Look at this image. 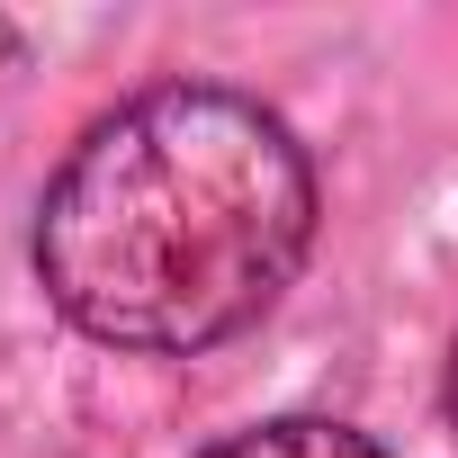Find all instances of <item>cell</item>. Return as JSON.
<instances>
[{
  "label": "cell",
  "mask_w": 458,
  "mask_h": 458,
  "mask_svg": "<svg viewBox=\"0 0 458 458\" xmlns=\"http://www.w3.org/2000/svg\"><path fill=\"white\" fill-rule=\"evenodd\" d=\"M207 458H386L377 440L342 431V422H315V413H288V422H252L234 440H216Z\"/></svg>",
  "instance_id": "7a4b0ae2"
},
{
  "label": "cell",
  "mask_w": 458,
  "mask_h": 458,
  "mask_svg": "<svg viewBox=\"0 0 458 458\" xmlns=\"http://www.w3.org/2000/svg\"><path fill=\"white\" fill-rule=\"evenodd\" d=\"M449 422H458V360H449Z\"/></svg>",
  "instance_id": "3957f363"
},
{
  "label": "cell",
  "mask_w": 458,
  "mask_h": 458,
  "mask_svg": "<svg viewBox=\"0 0 458 458\" xmlns=\"http://www.w3.org/2000/svg\"><path fill=\"white\" fill-rule=\"evenodd\" d=\"M315 234L297 135L216 81L108 108L37 207L46 297L117 351H207L270 315Z\"/></svg>",
  "instance_id": "6da1fadb"
}]
</instances>
